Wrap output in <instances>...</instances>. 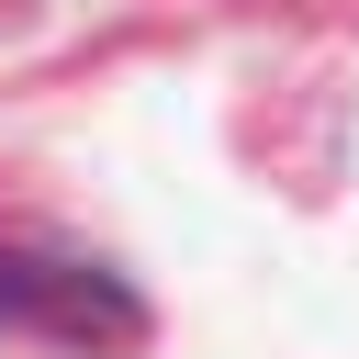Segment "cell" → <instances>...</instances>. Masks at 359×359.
Returning a JSON list of instances; mask_svg holds the SVG:
<instances>
[{
	"label": "cell",
	"instance_id": "1",
	"mask_svg": "<svg viewBox=\"0 0 359 359\" xmlns=\"http://www.w3.org/2000/svg\"><path fill=\"white\" fill-rule=\"evenodd\" d=\"M0 325L56 337V348H135V337H146V303H135L112 269H90V258L0 247Z\"/></svg>",
	"mask_w": 359,
	"mask_h": 359
}]
</instances>
